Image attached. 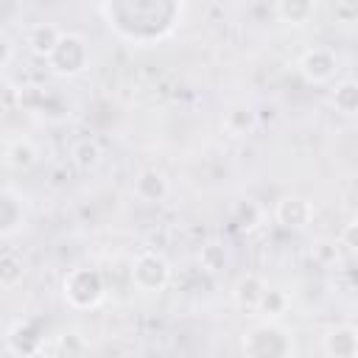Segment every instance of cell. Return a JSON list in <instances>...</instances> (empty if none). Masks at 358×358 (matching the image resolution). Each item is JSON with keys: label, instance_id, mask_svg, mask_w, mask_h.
<instances>
[{"label": "cell", "instance_id": "cell-12", "mask_svg": "<svg viewBox=\"0 0 358 358\" xmlns=\"http://www.w3.org/2000/svg\"><path fill=\"white\" fill-rule=\"evenodd\" d=\"M263 294H266V285H263L260 277H255V274L241 277L238 285H235V299H238L241 305H246V308H257L260 299H263Z\"/></svg>", "mask_w": 358, "mask_h": 358}, {"label": "cell", "instance_id": "cell-14", "mask_svg": "<svg viewBox=\"0 0 358 358\" xmlns=\"http://www.w3.org/2000/svg\"><path fill=\"white\" fill-rule=\"evenodd\" d=\"M333 106L341 115H358V81H341L333 90Z\"/></svg>", "mask_w": 358, "mask_h": 358}, {"label": "cell", "instance_id": "cell-13", "mask_svg": "<svg viewBox=\"0 0 358 358\" xmlns=\"http://www.w3.org/2000/svg\"><path fill=\"white\" fill-rule=\"evenodd\" d=\"M277 14L291 25H302L313 14V0H277Z\"/></svg>", "mask_w": 358, "mask_h": 358}, {"label": "cell", "instance_id": "cell-5", "mask_svg": "<svg viewBox=\"0 0 358 358\" xmlns=\"http://www.w3.org/2000/svg\"><path fill=\"white\" fill-rule=\"evenodd\" d=\"M255 341H263V347H257L252 355H288L291 352V336L280 330L277 324H260L249 333V338H243V344H255Z\"/></svg>", "mask_w": 358, "mask_h": 358}, {"label": "cell", "instance_id": "cell-7", "mask_svg": "<svg viewBox=\"0 0 358 358\" xmlns=\"http://www.w3.org/2000/svg\"><path fill=\"white\" fill-rule=\"evenodd\" d=\"M22 229V199L14 193V187H3L0 196V235L14 238Z\"/></svg>", "mask_w": 358, "mask_h": 358}, {"label": "cell", "instance_id": "cell-3", "mask_svg": "<svg viewBox=\"0 0 358 358\" xmlns=\"http://www.w3.org/2000/svg\"><path fill=\"white\" fill-rule=\"evenodd\" d=\"M131 277H134L137 288H143V291H159V288H165V282L171 277V266H168V260L162 255L145 252V255H140L134 260Z\"/></svg>", "mask_w": 358, "mask_h": 358}, {"label": "cell", "instance_id": "cell-9", "mask_svg": "<svg viewBox=\"0 0 358 358\" xmlns=\"http://www.w3.org/2000/svg\"><path fill=\"white\" fill-rule=\"evenodd\" d=\"M36 162V145L28 137H17L6 143V165L11 171H25Z\"/></svg>", "mask_w": 358, "mask_h": 358}, {"label": "cell", "instance_id": "cell-4", "mask_svg": "<svg viewBox=\"0 0 358 358\" xmlns=\"http://www.w3.org/2000/svg\"><path fill=\"white\" fill-rule=\"evenodd\" d=\"M299 73L313 81V84H322V81H330L333 73H336V53L327 50V48H310L299 56Z\"/></svg>", "mask_w": 358, "mask_h": 358}, {"label": "cell", "instance_id": "cell-8", "mask_svg": "<svg viewBox=\"0 0 358 358\" xmlns=\"http://www.w3.org/2000/svg\"><path fill=\"white\" fill-rule=\"evenodd\" d=\"M134 196L143 201H162L168 196V179L157 168H145L134 179Z\"/></svg>", "mask_w": 358, "mask_h": 358}, {"label": "cell", "instance_id": "cell-1", "mask_svg": "<svg viewBox=\"0 0 358 358\" xmlns=\"http://www.w3.org/2000/svg\"><path fill=\"white\" fill-rule=\"evenodd\" d=\"M87 59H90V50H87V42L84 36L78 34H62L53 53L48 56L50 67L59 73V76H76L87 67Z\"/></svg>", "mask_w": 358, "mask_h": 358}, {"label": "cell", "instance_id": "cell-11", "mask_svg": "<svg viewBox=\"0 0 358 358\" xmlns=\"http://www.w3.org/2000/svg\"><path fill=\"white\" fill-rule=\"evenodd\" d=\"M324 350L330 355H358V330L352 327H336L324 338Z\"/></svg>", "mask_w": 358, "mask_h": 358}, {"label": "cell", "instance_id": "cell-2", "mask_svg": "<svg viewBox=\"0 0 358 358\" xmlns=\"http://www.w3.org/2000/svg\"><path fill=\"white\" fill-rule=\"evenodd\" d=\"M103 294V282H101V274L98 271H90V268H73L67 277H64V296L70 299V305L76 308H90L101 299Z\"/></svg>", "mask_w": 358, "mask_h": 358}, {"label": "cell", "instance_id": "cell-15", "mask_svg": "<svg viewBox=\"0 0 358 358\" xmlns=\"http://www.w3.org/2000/svg\"><path fill=\"white\" fill-rule=\"evenodd\" d=\"M73 162H76L78 168H84V171L95 168V165L101 162V148H98V143L90 140V137L78 140V143L73 145Z\"/></svg>", "mask_w": 358, "mask_h": 358}, {"label": "cell", "instance_id": "cell-16", "mask_svg": "<svg viewBox=\"0 0 358 358\" xmlns=\"http://www.w3.org/2000/svg\"><path fill=\"white\" fill-rule=\"evenodd\" d=\"M341 243L358 252V218H355L352 224H347V227H344V232H341Z\"/></svg>", "mask_w": 358, "mask_h": 358}, {"label": "cell", "instance_id": "cell-6", "mask_svg": "<svg viewBox=\"0 0 358 358\" xmlns=\"http://www.w3.org/2000/svg\"><path fill=\"white\" fill-rule=\"evenodd\" d=\"M274 215H277L280 224L299 229V227H305L313 218V204L308 199H302V196H285V199L277 201Z\"/></svg>", "mask_w": 358, "mask_h": 358}, {"label": "cell", "instance_id": "cell-10", "mask_svg": "<svg viewBox=\"0 0 358 358\" xmlns=\"http://www.w3.org/2000/svg\"><path fill=\"white\" fill-rule=\"evenodd\" d=\"M59 36H62V31H56L53 25H45V22H39V25H34V28L28 31L25 42H28L31 53H36V56L48 59V56L53 53L56 42H59Z\"/></svg>", "mask_w": 358, "mask_h": 358}]
</instances>
